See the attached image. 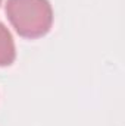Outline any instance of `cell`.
<instances>
[{
  "label": "cell",
  "instance_id": "1",
  "mask_svg": "<svg viewBox=\"0 0 125 126\" xmlns=\"http://www.w3.org/2000/svg\"><path fill=\"white\" fill-rule=\"evenodd\" d=\"M6 15L21 37L40 38L50 31L53 9L49 0H7Z\"/></svg>",
  "mask_w": 125,
  "mask_h": 126
},
{
  "label": "cell",
  "instance_id": "2",
  "mask_svg": "<svg viewBox=\"0 0 125 126\" xmlns=\"http://www.w3.org/2000/svg\"><path fill=\"white\" fill-rule=\"evenodd\" d=\"M16 59L15 43L10 31L0 22V66H9Z\"/></svg>",
  "mask_w": 125,
  "mask_h": 126
},
{
  "label": "cell",
  "instance_id": "3",
  "mask_svg": "<svg viewBox=\"0 0 125 126\" xmlns=\"http://www.w3.org/2000/svg\"><path fill=\"white\" fill-rule=\"evenodd\" d=\"M0 3H1V0H0Z\"/></svg>",
  "mask_w": 125,
  "mask_h": 126
}]
</instances>
